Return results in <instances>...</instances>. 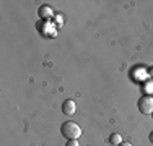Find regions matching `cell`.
I'll return each instance as SVG.
<instances>
[{"mask_svg":"<svg viewBox=\"0 0 153 146\" xmlns=\"http://www.w3.org/2000/svg\"><path fill=\"white\" fill-rule=\"evenodd\" d=\"M60 131H62V136H65L67 140H76V138L82 135V128H80L75 122H65V123H62Z\"/></svg>","mask_w":153,"mask_h":146,"instance_id":"obj_1","label":"cell"},{"mask_svg":"<svg viewBox=\"0 0 153 146\" xmlns=\"http://www.w3.org/2000/svg\"><path fill=\"white\" fill-rule=\"evenodd\" d=\"M138 109H140V112L145 115L153 114V97L148 96V94L142 96L140 101H138Z\"/></svg>","mask_w":153,"mask_h":146,"instance_id":"obj_2","label":"cell"},{"mask_svg":"<svg viewBox=\"0 0 153 146\" xmlns=\"http://www.w3.org/2000/svg\"><path fill=\"white\" fill-rule=\"evenodd\" d=\"M75 111H76V105H75V101H72V99H67L62 104V112H64L65 115H74L75 114Z\"/></svg>","mask_w":153,"mask_h":146,"instance_id":"obj_3","label":"cell"},{"mask_svg":"<svg viewBox=\"0 0 153 146\" xmlns=\"http://www.w3.org/2000/svg\"><path fill=\"white\" fill-rule=\"evenodd\" d=\"M39 16L42 18V20H49L51 16H52V10H51V7H47V5H42V7H39Z\"/></svg>","mask_w":153,"mask_h":146,"instance_id":"obj_4","label":"cell"},{"mask_svg":"<svg viewBox=\"0 0 153 146\" xmlns=\"http://www.w3.org/2000/svg\"><path fill=\"white\" fill-rule=\"evenodd\" d=\"M109 141H111V143L114 145V146H119V145L122 143V136H121L119 133H112L111 138H109Z\"/></svg>","mask_w":153,"mask_h":146,"instance_id":"obj_5","label":"cell"},{"mask_svg":"<svg viewBox=\"0 0 153 146\" xmlns=\"http://www.w3.org/2000/svg\"><path fill=\"white\" fill-rule=\"evenodd\" d=\"M65 146H80V145H78V141H76V140H68Z\"/></svg>","mask_w":153,"mask_h":146,"instance_id":"obj_6","label":"cell"},{"mask_svg":"<svg viewBox=\"0 0 153 146\" xmlns=\"http://www.w3.org/2000/svg\"><path fill=\"white\" fill-rule=\"evenodd\" d=\"M148 140H150V141H152V143H153V131H152V133H150V135H148Z\"/></svg>","mask_w":153,"mask_h":146,"instance_id":"obj_7","label":"cell"},{"mask_svg":"<svg viewBox=\"0 0 153 146\" xmlns=\"http://www.w3.org/2000/svg\"><path fill=\"white\" fill-rule=\"evenodd\" d=\"M119 146H132V145H130V143H121Z\"/></svg>","mask_w":153,"mask_h":146,"instance_id":"obj_8","label":"cell"},{"mask_svg":"<svg viewBox=\"0 0 153 146\" xmlns=\"http://www.w3.org/2000/svg\"><path fill=\"white\" fill-rule=\"evenodd\" d=\"M152 115H153V114H152Z\"/></svg>","mask_w":153,"mask_h":146,"instance_id":"obj_9","label":"cell"}]
</instances>
